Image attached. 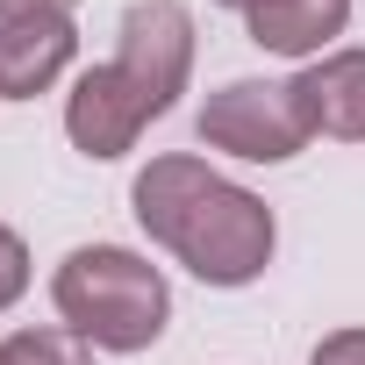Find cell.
Returning <instances> with one entry per match:
<instances>
[{"label": "cell", "instance_id": "1", "mask_svg": "<svg viewBox=\"0 0 365 365\" xmlns=\"http://www.w3.org/2000/svg\"><path fill=\"white\" fill-rule=\"evenodd\" d=\"M129 215L165 258H179L201 287H222V294L265 279L279 251V215L265 208V194L237 187L230 172H215L194 150L150 158L129 179Z\"/></svg>", "mask_w": 365, "mask_h": 365}, {"label": "cell", "instance_id": "2", "mask_svg": "<svg viewBox=\"0 0 365 365\" xmlns=\"http://www.w3.org/2000/svg\"><path fill=\"white\" fill-rule=\"evenodd\" d=\"M51 308L101 358H136L172 322V279L129 244H79L51 272Z\"/></svg>", "mask_w": 365, "mask_h": 365}, {"label": "cell", "instance_id": "3", "mask_svg": "<svg viewBox=\"0 0 365 365\" xmlns=\"http://www.w3.org/2000/svg\"><path fill=\"white\" fill-rule=\"evenodd\" d=\"M194 129H201L208 150H222L237 165H287V158H301L315 143L294 79H230V86H215L201 101Z\"/></svg>", "mask_w": 365, "mask_h": 365}, {"label": "cell", "instance_id": "4", "mask_svg": "<svg viewBox=\"0 0 365 365\" xmlns=\"http://www.w3.org/2000/svg\"><path fill=\"white\" fill-rule=\"evenodd\" d=\"M194 51H201V36H194V8H187V0H129V8H122L115 65L150 101L158 122L179 108V93L194 86Z\"/></svg>", "mask_w": 365, "mask_h": 365}, {"label": "cell", "instance_id": "5", "mask_svg": "<svg viewBox=\"0 0 365 365\" xmlns=\"http://www.w3.org/2000/svg\"><path fill=\"white\" fill-rule=\"evenodd\" d=\"M158 115H150V101L122 79V65L108 58V65H86L79 79H72V93H65V136H72V150L79 158H93V165H115V158H129L136 150V136L150 129Z\"/></svg>", "mask_w": 365, "mask_h": 365}, {"label": "cell", "instance_id": "6", "mask_svg": "<svg viewBox=\"0 0 365 365\" xmlns=\"http://www.w3.org/2000/svg\"><path fill=\"white\" fill-rule=\"evenodd\" d=\"M79 58V22L72 15H22L0 22V101H36L51 93Z\"/></svg>", "mask_w": 365, "mask_h": 365}, {"label": "cell", "instance_id": "7", "mask_svg": "<svg viewBox=\"0 0 365 365\" xmlns=\"http://www.w3.org/2000/svg\"><path fill=\"white\" fill-rule=\"evenodd\" d=\"M294 93L308 108V129L329 143H365V43H336L329 58L294 72Z\"/></svg>", "mask_w": 365, "mask_h": 365}, {"label": "cell", "instance_id": "8", "mask_svg": "<svg viewBox=\"0 0 365 365\" xmlns=\"http://www.w3.org/2000/svg\"><path fill=\"white\" fill-rule=\"evenodd\" d=\"M344 29H351V0H265V8L244 15V36L272 58H294V65L329 58Z\"/></svg>", "mask_w": 365, "mask_h": 365}, {"label": "cell", "instance_id": "9", "mask_svg": "<svg viewBox=\"0 0 365 365\" xmlns=\"http://www.w3.org/2000/svg\"><path fill=\"white\" fill-rule=\"evenodd\" d=\"M0 365H101V351L86 336H72L65 322H43V329L0 336Z\"/></svg>", "mask_w": 365, "mask_h": 365}, {"label": "cell", "instance_id": "10", "mask_svg": "<svg viewBox=\"0 0 365 365\" xmlns=\"http://www.w3.org/2000/svg\"><path fill=\"white\" fill-rule=\"evenodd\" d=\"M29 279H36V265H29L22 230H15V222H0V315H8V308L29 294Z\"/></svg>", "mask_w": 365, "mask_h": 365}, {"label": "cell", "instance_id": "11", "mask_svg": "<svg viewBox=\"0 0 365 365\" xmlns=\"http://www.w3.org/2000/svg\"><path fill=\"white\" fill-rule=\"evenodd\" d=\"M308 365H365V322H351V329H329V336L308 351Z\"/></svg>", "mask_w": 365, "mask_h": 365}, {"label": "cell", "instance_id": "12", "mask_svg": "<svg viewBox=\"0 0 365 365\" xmlns=\"http://www.w3.org/2000/svg\"><path fill=\"white\" fill-rule=\"evenodd\" d=\"M22 15H72V0H0V22H22Z\"/></svg>", "mask_w": 365, "mask_h": 365}, {"label": "cell", "instance_id": "13", "mask_svg": "<svg viewBox=\"0 0 365 365\" xmlns=\"http://www.w3.org/2000/svg\"><path fill=\"white\" fill-rule=\"evenodd\" d=\"M215 8H230V15H251V8H265V0H215Z\"/></svg>", "mask_w": 365, "mask_h": 365}]
</instances>
